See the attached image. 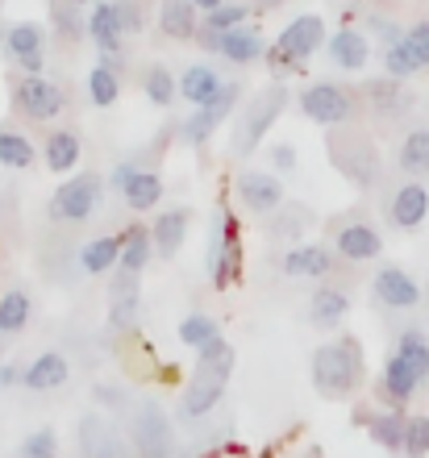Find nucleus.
<instances>
[{
  "mask_svg": "<svg viewBox=\"0 0 429 458\" xmlns=\"http://www.w3.org/2000/svg\"><path fill=\"white\" fill-rule=\"evenodd\" d=\"M80 454L84 458H121L117 429H113L100 412H84V417H80Z\"/></svg>",
  "mask_w": 429,
  "mask_h": 458,
  "instance_id": "obj_25",
  "label": "nucleus"
},
{
  "mask_svg": "<svg viewBox=\"0 0 429 458\" xmlns=\"http://www.w3.org/2000/svg\"><path fill=\"white\" fill-rule=\"evenodd\" d=\"M254 9H284V0H251Z\"/></svg>",
  "mask_w": 429,
  "mask_h": 458,
  "instance_id": "obj_57",
  "label": "nucleus"
},
{
  "mask_svg": "<svg viewBox=\"0 0 429 458\" xmlns=\"http://www.w3.org/2000/svg\"><path fill=\"white\" fill-rule=\"evenodd\" d=\"M88 38H92V47L100 50V59H121V55H125L130 30L121 21L117 0H92V9H88Z\"/></svg>",
  "mask_w": 429,
  "mask_h": 458,
  "instance_id": "obj_12",
  "label": "nucleus"
},
{
  "mask_svg": "<svg viewBox=\"0 0 429 458\" xmlns=\"http://www.w3.org/2000/svg\"><path fill=\"white\" fill-rule=\"evenodd\" d=\"M21 458H59V434L55 429H38L21 442Z\"/></svg>",
  "mask_w": 429,
  "mask_h": 458,
  "instance_id": "obj_47",
  "label": "nucleus"
},
{
  "mask_svg": "<svg viewBox=\"0 0 429 458\" xmlns=\"http://www.w3.org/2000/svg\"><path fill=\"white\" fill-rule=\"evenodd\" d=\"M363 384V346L350 334L313 350V387L330 400L350 396Z\"/></svg>",
  "mask_w": 429,
  "mask_h": 458,
  "instance_id": "obj_3",
  "label": "nucleus"
},
{
  "mask_svg": "<svg viewBox=\"0 0 429 458\" xmlns=\"http://www.w3.org/2000/svg\"><path fill=\"white\" fill-rule=\"evenodd\" d=\"M105 200V175L100 171H75L55 188L47 205V217L59 225H84Z\"/></svg>",
  "mask_w": 429,
  "mask_h": 458,
  "instance_id": "obj_6",
  "label": "nucleus"
},
{
  "mask_svg": "<svg viewBox=\"0 0 429 458\" xmlns=\"http://www.w3.org/2000/svg\"><path fill=\"white\" fill-rule=\"evenodd\" d=\"M350 317V296L342 288H317L309 296V326L313 329H338Z\"/></svg>",
  "mask_w": 429,
  "mask_h": 458,
  "instance_id": "obj_31",
  "label": "nucleus"
},
{
  "mask_svg": "<svg viewBox=\"0 0 429 458\" xmlns=\"http://www.w3.org/2000/svg\"><path fill=\"white\" fill-rule=\"evenodd\" d=\"M4 342H9V338H4V334H0V346H4Z\"/></svg>",
  "mask_w": 429,
  "mask_h": 458,
  "instance_id": "obj_58",
  "label": "nucleus"
},
{
  "mask_svg": "<svg viewBox=\"0 0 429 458\" xmlns=\"http://www.w3.org/2000/svg\"><path fill=\"white\" fill-rule=\"evenodd\" d=\"M130 292H142V276H133V271H113L108 276V296H130Z\"/></svg>",
  "mask_w": 429,
  "mask_h": 458,
  "instance_id": "obj_49",
  "label": "nucleus"
},
{
  "mask_svg": "<svg viewBox=\"0 0 429 458\" xmlns=\"http://www.w3.org/2000/svg\"><path fill=\"white\" fill-rule=\"evenodd\" d=\"M176 338L192 350H204V346H213V342H221V326H217L209 313H188L184 321H179Z\"/></svg>",
  "mask_w": 429,
  "mask_h": 458,
  "instance_id": "obj_40",
  "label": "nucleus"
},
{
  "mask_svg": "<svg viewBox=\"0 0 429 458\" xmlns=\"http://www.w3.org/2000/svg\"><path fill=\"white\" fill-rule=\"evenodd\" d=\"M396 354L413 367V371L421 375V384L429 379V338L425 334H417V329H408V334H400V342H396Z\"/></svg>",
  "mask_w": 429,
  "mask_h": 458,
  "instance_id": "obj_45",
  "label": "nucleus"
},
{
  "mask_svg": "<svg viewBox=\"0 0 429 458\" xmlns=\"http://www.w3.org/2000/svg\"><path fill=\"white\" fill-rule=\"evenodd\" d=\"M75 4H88V0H75Z\"/></svg>",
  "mask_w": 429,
  "mask_h": 458,
  "instance_id": "obj_59",
  "label": "nucleus"
},
{
  "mask_svg": "<svg viewBox=\"0 0 429 458\" xmlns=\"http://www.w3.org/2000/svg\"><path fill=\"white\" fill-rule=\"evenodd\" d=\"M38 163V146L25 138L17 125L0 121V167L4 171H30Z\"/></svg>",
  "mask_w": 429,
  "mask_h": 458,
  "instance_id": "obj_35",
  "label": "nucleus"
},
{
  "mask_svg": "<svg viewBox=\"0 0 429 458\" xmlns=\"http://www.w3.org/2000/svg\"><path fill=\"white\" fill-rule=\"evenodd\" d=\"M284 271L292 279H325L334 271V250L325 242H296L284 254Z\"/></svg>",
  "mask_w": 429,
  "mask_h": 458,
  "instance_id": "obj_20",
  "label": "nucleus"
},
{
  "mask_svg": "<svg viewBox=\"0 0 429 458\" xmlns=\"http://www.w3.org/2000/svg\"><path fill=\"white\" fill-rule=\"evenodd\" d=\"M334 250L346 263H371L383 254V238L371 221H338L334 229Z\"/></svg>",
  "mask_w": 429,
  "mask_h": 458,
  "instance_id": "obj_16",
  "label": "nucleus"
},
{
  "mask_svg": "<svg viewBox=\"0 0 429 458\" xmlns=\"http://www.w3.org/2000/svg\"><path fill=\"white\" fill-rule=\"evenodd\" d=\"M80 158H84V138L75 130H50L47 142H42V163H47L50 175H72L80 167Z\"/></svg>",
  "mask_w": 429,
  "mask_h": 458,
  "instance_id": "obj_22",
  "label": "nucleus"
},
{
  "mask_svg": "<svg viewBox=\"0 0 429 458\" xmlns=\"http://www.w3.org/2000/svg\"><path fill=\"white\" fill-rule=\"evenodd\" d=\"M358 100H367V109L375 113V117H383V121L408 113L405 88H400V80H392V75H383V80H367L363 92H358Z\"/></svg>",
  "mask_w": 429,
  "mask_h": 458,
  "instance_id": "obj_26",
  "label": "nucleus"
},
{
  "mask_svg": "<svg viewBox=\"0 0 429 458\" xmlns=\"http://www.w3.org/2000/svg\"><path fill=\"white\" fill-rule=\"evenodd\" d=\"M72 379V362L63 359L59 350H47V354H38L30 367L21 371V384L30 392H50V387H63Z\"/></svg>",
  "mask_w": 429,
  "mask_h": 458,
  "instance_id": "obj_28",
  "label": "nucleus"
},
{
  "mask_svg": "<svg viewBox=\"0 0 429 458\" xmlns=\"http://www.w3.org/2000/svg\"><path fill=\"white\" fill-rule=\"evenodd\" d=\"M13 384H21V367L17 362H0V392H9Z\"/></svg>",
  "mask_w": 429,
  "mask_h": 458,
  "instance_id": "obj_54",
  "label": "nucleus"
},
{
  "mask_svg": "<svg viewBox=\"0 0 429 458\" xmlns=\"http://www.w3.org/2000/svg\"><path fill=\"white\" fill-rule=\"evenodd\" d=\"M242 279V221L229 205L217 208L209 229V284L217 292H229Z\"/></svg>",
  "mask_w": 429,
  "mask_h": 458,
  "instance_id": "obj_5",
  "label": "nucleus"
},
{
  "mask_svg": "<svg viewBox=\"0 0 429 458\" xmlns=\"http://www.w3.org/2000/svg\"><path fill=\"white\" fill-rule=\"evenodd\" d=\"M429 217V192L425 183H400L388 200V221L396 229H417Z\"/></svg>",
  "mask_w": 429,
  "mask_h": 458,
  "instance_id": "obj_24",
  "label": "nucleus"
},
{
  "mask_svg": "<svg viewBox=\"0 0 429 458\" xmlns=\"http://www.w3.org/2000/svg\"><path fill=\"white\" fill-rule=\"evenodd\" d=\"M150 254H155V238H150V225H130L121 229V271H133V276H142L146 263H150Z\"/></svg>",
  "mask_w": 429,
  "mask_h": 458,
  "instance_id": "obj_36",
  "label": "nucleus"
},
{
  "mask_svg": "<svg viewBox=\"0 0 429 458\" xmlns=\"http://www.w3.org/2000/svg\"><path fill=\"white\" fill-rule=\"evenodd\" d=\"M9 100H13V113L34 121V125H47V121H55L67 109V92L55 80H47V75H17Z\"/></svg>",
  "mask_w": 429,
  "mask_h": 458,
  "instance_id": "obj_8",
  "label": "nucleus"
},
{
  "mask_svg": "<svg viewBox=\"0 0 429 458\" xmlns=\"http://www.w3.org/2000/svg\"><path fill=\"white\" fill-rule=\"evenodd\" d=\"M238 200L251 217H271L284 205V183L271 171H242L238 175Z\"/></svg>",
  "mask_w": 429,
  "mask_h": 458,
  "instance_id": "obj_15",
  "label": "nucleus"
},
{
  "mask_svg": "<svg viewBox=\"0 0 429 458\" xmlns=\"http://www.w3.org/2000/svg\"><path fill=\"white\" fill-rule=\"evenodd\" d=\"M196 47H201L204 55H221V34H217V30H209V25H201V34H196Z\"/></svg>",
  "mask_w": 429,
  "mask_h": 458,
  "instance_id": "obj_53",
  "label": "nucleus"
},
{
  "mask_svg": "<svg viewBox=\"0 0 429 458\" xmlns=\"http://www.w3.org/2000/svg\"><path fill=\"white\" fill-rule=\"evenodd\" d=\"M405 454L425 458L429 454V417H408L405 425Z\"/></svg>",
  "mask_w": 429,
  "mask_h": 458,
  "instance_id": "obj_46",
  "label": "nucleus"
},
{
  "mask_svg": "<svg viewBox=\"0 0 429 458\" xmlns=\"http://www.w3.org/2000/svg\"><path fill=\"white\" fill-rule=\"evenodd\" d=\"M138 326H142V292L113 296L108 301V329L113 334H138Z\"/></svg>",
  "mask_w": 429,
  "mask_h": 458,
  "instance_id": "obj_41",
  "label": "nucleus"
},
{
  "mask_svg": "<svg viewBox=\"0 0 429 458\" xmlns=\"http://www.w3.org/2000/svg\"><path fill=\"white\" fill-rule=\"evenodd\" d=\"M296 109L313 121V125H325V130H338V125H350L358 117V92L334 80H317L296 97Z\"/></svg>",
  "mask_w": 429,
  "mask_h": 458,
  "instance_id": "obj_7",
  "label": "nucleus"
},
{
  "mask_svg": "<svg viewBox=\"0 0 429 458\" xmlns=\"http://www.w3.org/2000/svg\"><path fill=\"white\" fill-rule=\"evenodd\" d=\"M417 387H421V375L413 371V367H408L400 354H392V359L383 362V379H380L383 400H392V404H408Z\"/></svg>",
  "mask_w": 429,
  "mask_h": 458,
  "instance_id": "obj_34",
  "label": "nucleus"
},
{
  "mask_svg": "<svg viewBox=\"0 0 429 458\" xmlns=\"http://www.w3.org/2000/svg\"><path fill=\"white\" fill-rule=\"evenodd\" d=\"M271 167L279 171V175H292V171H296V146H292V142H275L271 146Z\"/></svg>",
  "mask_w": 429,
  "mask_h": 458,
  "instance_id": "obj_50",
  "label": "nucleus"
},
{
  "mask_svg": "<svg viewBox=\"0 0 429 458\" xmlns=\"http://www.w3.org/2000/svg\"><path fill=\"white\" fill-rule=\"evenodd\" d=\"M188 229H192V208H184V205L163 208V213L150 221V238H155V254H159V259H167V263H171V259L184 250Z\"/></svg>",
  "mask_w": 429,
  "mask_h": 458,
  "instance_id": "obj_17",
  "label": "nucleus"
},
{
  "mask_svg": "<svg viewBox=\"0 0 429 458\" xmlns=\"http://www.w3.org/2000/svg\"><path fill=\"white\" fill-rule=\"evenodd\" d=\"M121 200L133 208V213H150L155 205H163V192H167V183H163V175H159L155 167H142L138 158H133V171L130 180L117 188Z\"/></svg>",
  "mask_w": 429,
  "mask_h": 458,
  "instance_id": "obj_19",
  "label": "nucleus"
},
{
  "mask_svg": "<svg viewBox=\"0 0 429 458\" xmlns=\"http://www.w3.org/2000/svg\"><path fill=\"white\" fill-rule=\"evenodd\" d=\"M88 100L96 109H113L121 100V59H100L88 72Z\"/></svg>",
  "mask_w": 429,
  "mask_h": 458,
  "instance_id": "obj_33",
  "label": "nucleus"
},
{
  "mask_svg": "<svg viewBox=\"0 0 429 458\" xmlns=\"http://www.w3.org/2000/svg\"><path fill=\"white\" fill-rule=\"evenodd\" d=\"M425 67H429V55L408 38V30H405V38H396V42L383 47V72L392 75V80H413Z\"/></svg>",
  "mask_w": 429,
  "mask_h": 458,
  "instance_id": "obj_27",
  "label": "nucleus"
},
{
  "mask_svg": "<svg viewBox=\"0 0 429 458\" xmlns=\"http://www.w3.org/2000/svg\"><path fill=\"white\" fill-rule=\"evenodd\" d=\"M142 92H146V100H150L155 109H171V105H176V97H179V80L171 75V67L150 63V67H146V75H142Z\"/></svg>",
  "mask_w": 429,
  "mask_h": 458,
  "instance_id": "obj_39",
  "label": "nucleus"
},
{
  "mask_svg": "<svg viewBox=\"0 0 429 458\" xmlns=\"http://www.w3.org/2000/svg\"><path fill=\"white\" fill-rule=\"evenodd\" d=\"M155 9H159V34L167 42H196L204 13L192 0H159Z\"/></svg>",
  "mask_w": 429,
  "mask_h": 458,
  "instance_id": "obj_18",
  "label": "nucleus"
},
{
  "mask_svg": "<svg viewBox=\"0 0 429 458\" xmlns=\"http://www.w3.org/2000/svg\"><path fill=\"white\" fill-rule=\"evenodd\" d=\"M254 17V4L251 0H226V4H217L213 13H204V21L209 30H217V34H229V30H238V25H246Z\"/></svg>",
  "mask_w": 429,
  "mask_h": 458,
  "instance_id": "obj_43",
  "label": "nucleus"
},
{
  "mask_svg": "<svg viewBox=\"0 0 429 458\" xmlns=\"http://www.w3.org/2000/svg\"><path fill=\"white\" fill-rule=\"evenodd\" d=\"M192 4H196V9H201V13H213L217 4H226V0H192Z\"/></svg>",
  "mask_w": 429,
  "mask_h": 458,
  "instance_id": "obj_56",
  "label": "nucleus"
},
{
  "mask_svg": "<svg viewBox=\"0 0 429 458\" xmlns=\"http://www.w3.org/2000/svg\"><path fill=\"white\" fill-rule=\"evenodd\" d=\"M371 296H375L383 309H396V313H408V309H417L421 304L417 279L408 276V271H400L396 263H383L380 271H375V279H371Z\"/></svg>",
  "mask_w": 429,
  "mask_h": 458,
  "instance_id": "obj_14",
  "label": "nucleus"
},
{
  "mask_svg": "<svg viewBox=\"0 0 429 458\" xmlns=\"http://www.w3.org/2000/svg\"><path fill=\"white\" fill-rule=\"evenodd\" d=\"M221 88H226V80H221V72H217L213 63H192V67L179 72V97L188 100L192 109L204 105V100H213Z\"/></svg>",
  "mask_w": 429,
  "mask_h": 458,
  "instance_id": "obj_29",
  "label": "nucleus"
},
{
  "mask_svg": "<svg viewBox=\"0 0 429 458\" xmlns=\"http://www.w3.org/2000/svg\"><path fill=\"white\" fill-rule=\"evenodd\" d=\"M396 163L405 175H425L429 171V130H408L400 150H396Z\"/></svg>",
  "mask_w": 429,
  "mask_h": 458,
  "instance_id": "obj_42",
  "label": "nucleus"
},
{
  "mask_svg": "<svg viewBox=\"0 0 429 458\" xmlns=\"http://www.w3.org/2000/svg\"><path fill=\"white\" fill-rule=\"evenodd\" d=\"M30 317H34V301H30V292L25 288H9L4 296H0V334H4V338L25 334Z\"/></svg>",
  "mask_w": 429,
  "mask_h": 458,
  "instance_id": "obj_37",
  "label": "nucleus"
},
{
  "mask_svg": "<svg viewBox=\"0 0 429 458\" xmlns=\"http://www.w3.org/2000/svg\"><path fill=\"white\" fill-rule=\"evenodd\" d=\"M367 30L371 34H380V42L388 47V42H396V38H405V30L396 21H383V17H367Z\"/></svg>",
  "mask_w": 429,
  "mask_h": 458,
  "instance_id": "obj_51",
  "label": "nucleus"
},
{
  "mask_svg": "<svg viewBox=\"0 0 429 458\" xmlns=\"http://www.w3.org/2000/svg\"><path fill=\"white\" fill-rule=\"evenodd\" d=\"M0 50L21 75H42V67H47V30L38 21L0 25Z\"/></svg>",
  "mask_w": 429,
  "mask_h": 458,
  "instance_id": "obj_9",
  "label": "nucleus"
},
{
  "mask_svg": "<svg viewBox=\"0 0 429 458\" xmlns=\"http://www.w3.org/2000/svg\"><path fill=\"white\" fill-rule=\"evenodd\" d=\"M96 400H100L105 409H121V404H125V392L113 384H96Z\"/></svg>",
  "mask_w": 429,
  "mask_h": 458,
  "instance_id": "obj_52",
  "label": "nucleus"
},
{
  "mask_svg": "<svg viewBox=\"0 0 429 458\" xmlns=\"http://www.w3.org/2000/svg\"><path fill=\"white\" fill-rule=\"evenodd\" d=\"M408 38H413V42H417V47L429 55V17H425V21L413 25V30H408Z\"/></svg>",
  "mask_w": 429,
  "mask_h": 458,
  "instance_id": "obj_55",
  "label": "nucleus"
},
{
  "mask_svg": "<svg viewBox=\"0 0 429 458\" xmlns=\"http://www.w3.org/2000/svg\"><path fill=\"white\" fill-rule=\"evenodd\" d=\"M238 100H242V84H226L213 100L196 105V109H192V117L184 121V130H179V133H184V142L201 150V146L217 133V125H221V121H226L229 113L238 109Z\"/></svg>",
  "mask_w": 429,
  "mask_h": 458,
  "instance_id": "obj_11",
  "label": "nucleus"
},
{
  "mask_svg": "<svg viewBox=\"0 0 429 458\" xmlns=\"http://www.w3.org/2000/svg\"><path fill=\"white\" fill-rule=\"evenodd\" d=\"M313 221H317L313 208L284 200V205L267 217V242H292V246H296V242H305V229H309Z\"/></svg>",
  "mask_w": 429,
  "mask_h": 458,
  "instance_id": "obj_30",
  "label": "nucleus"
},
{
  "mask_svg": "<svg viewBox=\"0 0 429 458\" xmlns=\"http://www.w3.org/2000/svg\"><path fill=\"white\" fill-rule=\"evenodd\" d=\"M234 367H238V354H234V346H229L226 338L213 342V346H204V350H196V371H192L188 387H184V396H179V412H184L188 421L204 417V412H213L217 400L226 396Z\"/></svg>",
  "mask_w": 429,
  "mask_h": 458,
  "instance_id": "obj_1",
  "label": "nucleus"
},
{
  "mask_svg": "<svg viewBox=\"0 0 429 458\" xmlns=\"http://www.w3.org/2000/svg\"><path fill=\"white\" fill-rule=\"evenodd\" d=\"M325 150H330V163L342 171L346 180L355 183L358 192H367V188H375V183L383 180L380 150H375V142H371L363 130H355V125H338V130H330Z\"/></svg>",
  "mask_w": 429,
  "mask_h": 458,
  "instance_id": "obj_4",
  "label": "nucleus"
},
{
  "mask_svg": "<svg viewBox=\"0 0 429 458\" xmlns=\"http://www.w3.org/2000/svg\"><path fill=\"white\" fill-rule=\"evenodd\" d=\"M262 55H267V34L254 21L221 34V55L217 59L234 63V67H251V63H262Z\"/></svg>",
  "mask_w": 429,
  "mask_h": 458,
  "instance_id": "obj_21",
  "label": "nucleus"
},
{
  "mask_svg": "<svg viewBox=\"0 0 429 458\" xmlns=\"http://www.w3.org/2000/svg\"><path fill=\"white\" fill-rule=\"evenodd\" d=\"M405 412H380V417H371V425H367V434L380 442V446H388V450H405Z\"/></svg>",
  "mask_w": 429,
  "mask_h": 458,
  "instance_id": "obj_44",
  "label": "nucleus"
},
{
  "mask_svg": "<svg viewBox=\"0 0 429 458\" xmlns=\"http://www.w3.org/2000/svg\"><path fill=\"white\" fill-rule=\"evenodd\" d=\"M50 30H55L63 42H80V38H88L84 4H75V0H50Z\"/></svg>",
  "mask_w": 429,
  "mask_h": 458,
  "instance_id": "obj_38",
  "label": "nucleus"
},
{
  "mask_svg": "<svg viewBox=\"0 0 429 458\" xmlns=\"http://www.w3.org/2000/svg\"><path fill=\"white\" fill-rule=\"evenodd\" d=\"M121 263V233H100V238H88L84 250H80V267L84 276H113Z\"/></svg>",
  "mask_w": 429,
  "mask_h": 458,
  "instance_id": "obj_32",
  "label": "nucleus"
},
{
  "mask_svg": "<svg viewBox=\"0 0 429 458\" xmlns=\"http://www.w3.org/2000/svg\"><path fill=\"white\" fill-rule=\"evenodd\" d=\"M325 50H330V63H334L338 72H346V75L363 72V67L371 63V42H367L363 30H338V34H330Z\"/></svg>",
  "mask_w": 429,
  "mask_h": 458,
  "instance_id": "obj_23",
  "label": "nucleus"
},
{
  "mask_svg": "<svg viewBox=\"0 0 429 458\" xmlns=\"http://www.w3.org/2000/svg\"><path fill=\"white\" fill-rule=\"evenodd\" d=\"M325 42H330V30H325L322 13H300V17H292V21L279 30V38H275V47L284 50V55H292L296 63H309Z\"/></svg>",
  "mask_w": 429,
  "mask_h": 458,
  "instance_id": "obj_13",
  "label": "nucleus"
},
{
  "mask_svg": "<svg viewBox=\"0 0 429 458\" xmlns=\"http://www.w3.org/2000/svg\"><path fill=\"white\" fill-rule=\"evenodd\" d=\"M117 9H121V21H125L130 38L142 34L146 21H150V0H117Z\"/></svg>",
  "mask_w": 429,
  "mask_h": 458,
  "instance_id": "obj_48",
  "label": "nucleus"
},
{
  "mask_svg": "<svg viewBox=\"0 0 429 458\" xmlns=\"http://www.w3.org/2000/svg\"><path fill=\"white\" fill-rule=\"evenodd\" d=\"M287 100H292V92H287L284 80H275V84H267L262 92H254V97L238 109L234 138H229V155H234V158H251L254 150L262 146V138L271 133L275 121L284 117Z\"/></svg>",
  "mask_w": 429,
  "mask_h": 458,
  "instance_id": "obj_2",
  "label": "nucleus"
},
{
  "mask_svg": "<svg viewBox=\"0 0 429 458\" xmlns=\"http://www.w3.org/2000/svg\"><path fill=\"white\" fill-rule=\"evenodd\" d=\"M130 434H133L138 458H171V421L155 400H138Z\"/></svg>",
  "mask_w": 429,
  "mask_h": 458,
  "instance_id": "obj_10",
  "label": "nucleus"
}]
</instances>
